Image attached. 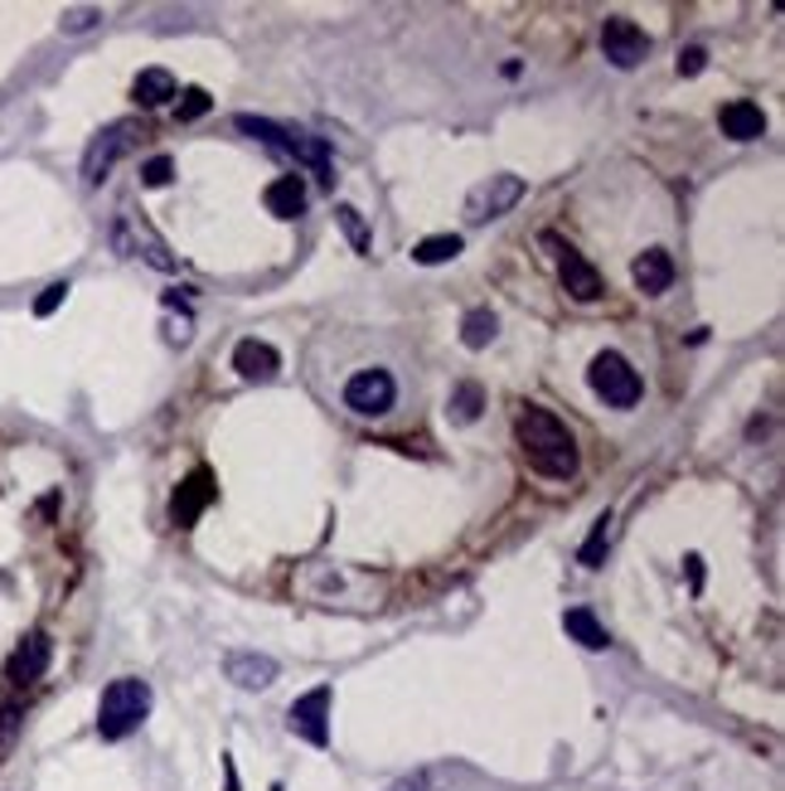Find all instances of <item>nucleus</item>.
Returning a JSON list of instances; mask_svg holds the SVG:
<instances>
[{
	"mask_svg": "<svg viewBox=\"0 0 785 791\" xmlns=\"http://www.w3.org/2000/svg\"><path fill=\"white\" fill-rule=\"evenodd\" d=\"M514 432H519V452L529 461V471L548 481H568L578 471V442H572L568 423L553 418L538 404H519L514 413Z\"/></svg>",
	"mask_w": 785,
	"mask_h": 791,
	"instance_id": "f257e3e1",
	"label": "nucleus"
},
{
	"mask_svg": "<svg viewBox=\"0 0 785 791\" xmlns=\"http://www.w3.org/2000/svg\"><path fill=\"white\" fill-rule=\"evenodd\" d=\"M146 714H151V685L146 680H112L103 690V704H97V734L117 744V738L137 734Z\"/></svg>",
	"mask_w": 785,
	"mask_h": 791,
	"instance_id": "f03ea898",
	"label": "nucleus"
},
{
	"mask_svg": "<svg viewBox=\"0 0 785 791\" xmlns=\"http://www.w3.org/2000/svg\"><path fill=\"white\" fill-rule=\"evenodd\" d=\"M587 384H592V394L601 398L606 408H635L645 394L641 374L631 370V360L621 355V350H601L592 360V370H587Z\"/></svg>",
	"mask_w": 785,
	"mask_h": 791,
	"instance_id": "7ed1b4c3",
	"label": "nucleus"
},
{
	"mask_svg": "<svg viewBox=\"0 0 785 791\" xmlns=\"http://www.w3.org/2000/svg\"><path fill=\"white\" fill-rule=\"evenodd\" d=\"M112 248L117 253H127V258H146L151 267H161V272H175V253L165 248V238L155 234L151 224H146L141 214H131V210H121L117 214V224H112Z\"/></svg>",
	"mask_w": 785,
	"mask_h": 791,
	"instance_id": "20e7f679",
	"label": "nucleus"
},
{
	"mask_svg": "<svg viewBox=\"0 0 785 791\" xmlns=\"http://www.w3.org/2000/svg\"><path fill=\"white\" fill-rule=\"evenodd\" d=\"M137 137H146L137 121H112L107 131H97V137L88 141V151H83V180H88V185H103L107 170H112L131 146H137Z\"/></svg>",
	"mask_w": 785,
	"mask_h": 791,
	"instance_id": "39448f33",
	"label": "nucleus"
},
{
	"mask_svg": "<svg viewBox=\"0 0 785 791\" xmlns=\"http://www.w3.org/2000/svg\"><path fill=\"white\" fill-rule=\"evenodd\" d=\"M544 248H553L562 287H568V291H572V297H578V301H596L601 291H606V282H601V272H596V267L582 258L578 248H572L568 238H558V234H544Z\"/></svg>",
	"mask_w": 785,
	"mask_h": 791,
	"instance_id": "423d86ee",
	"label": "nucleus"
},
{
	"mask_svg": "<svg viewBox=\"0 0 785 791\" xmlns=\"http://www.w3.org/2000/svg\"><path fill=\"white\" fill-rule=\"evenodd\" d=\"M345 404L354 413H364V418H384V413L398 404V384H392L388 370H359L345 384Z\"/></svg>",
	"mask_w": 785,
	"mask_h": 791,
	"instance_id": "0eeeda50",
	"label": "nucleus"
},
{
	"mask_svg": "<svg viewBox=\"0 0 785 791\" xmlns=\"http://www.w3.org/2000/svg\"><path fill=\"white\" fill-rule=\"evenodd\" d=\"M601 54H606L616 68H635V64H645V54H649V34L635 20L611 15L601 24Z\"/></svg>",
	"mask_w": 785,
	"mask_h": 791,
	"instance_id": "6e6552de",
	"label": "nucleus"
},
{
	"mask_svg": "<svg viewBox=\"0 0 785 791\" xmlns=\"http://www.w3.org/2000/svg\"><path fill=\"white\" fill-rule=\"evenodd\" d=\"M519 200H524V180H519V175H490L485 185L471 190V200H465V214H471L475 224H485V218L509 214Z\"/></svg>",
	"mask_w": 785,
	"mask_h": 791,
	"instance_id": "1a4fd4ad",
	"label": "nucleus"
},
{
	"mask_svg": "<svg viewBox=\"0 0 785 791\" xmlns=\"http://www.w3.org/2000/svg\"><path fill=\"white\" fill-rule=\"evenodd\" d=\"M287 728L297 738H305V744H315V748H325L330 744V690H311V695H301L297 704H291V714H287Z\"/></svg>",
	"mask_w": 785,
	"mask_h": 791,
	"instance_id": "9d476101",
	"label": "nucleus"
},
{
	"mask_svg": "<svg viewBox=\"0 0 785 791\" xmlns=\"http://www.w3.org/2000/svg\"><path fill=\"white\" fill-rule=\"evenodd\" d=\"M233 370H238L248 384H267V380H277L281 355L267 345V340H238V350H233Z\"/></svg>",
	"mask_w": 785,
	"mask_h": 791,
	"instance_id": "9b49d317",
	"label": "nucleus"
},
{
	"mask_svg": "<svg viewBox=\"0 0 785 791\" xmlns=\"http://www.w3.org/2000/svg\"><path fill=\"white\" fill-rule=\"evenodd\" d=\"M208 501H214V477H208V471L200 467V471H194V477L175 491V505H170V515H175V525L185 530V525H194V520H200V510H204Z\"/></svg>",
	"mask_w": 785,
	"mask_h": 791,
	"instance_id": "f8f14e48",
	"label": "nucleus"
},
{
	"mask_svg": "<svg viewBox=\"0 0 785 791\" xmlns=\"http://www.w3.org/2000/svg\"><path fill=\"white\" fill-rule=\"evenodd\" d=\"M49 671V637L44 631H30V637L20 641V651L10 655V680L15 685H34Z\"/></svg>",
	"mask_w": 785,
	"mask_h": 791,
	"instance_id": "ddd939ff",
	"label": "nucleus"
},
{
	"mask_svg": "<svg viewBox=\"0 0 785 791\" xmlns=\"http://www.w3.org/2000/svg\"><path fill=\"white\" fill-rule=\"evenodd\" d=\"M224 671L233 685H243V690H267L277 680V661L272 655H257V651H238V655H228Z\"/></svg>",
	"mask_w": 785,
	"mask_h": 791,
	"instance_id": "4468645a",
	"label": "nucleus"
},
{
	"mask_svg": "<svg viewBox=\"0 0 785 791\" xmlns=\"http://www.w3.org/2000/svg\"><path fill=\"white\" fill-rule=\"evenodd\" d=\"M631 272H635V287H641L645 297H659V291H669V287H674V258H669L665 248L641 253Z\"/></svg>",
	"mask_w": 785,
	"mask_h": 791,
	"instance_id": "2eb2a0df",
	"label": "nucleus"
},
{
	"mask_svg": "<svg viewBox=\"0 0 785 791\" xmlns=\"http://www.w3.org/2000/svg\"><path fill=\"white\" fill-rule=\"evenodd\" d=\"M722 131H728L732 141H756V137H766V113L756 103H728L722 107Z\"/></svg>",
	"mask_w": 785,
	"mask_h": 791,
	"instance_id": "dca6fc26",
	"label": "nucleus"
},
{
	"mask_svg": "<svg viewBox=\"0 0 785 791\" xmlns=\"http://www.w3.org/2000/svg\"><path fill=\"white\" fill-rule=\"evenodd\" d=\"M267 210H272L277 218H301L305 210V180L301 175H277L272 185H267Z\"/></svg>",
	"mask_w": 785,
	"mask_h": 791,
	"instance_id": "f3484780",
	"label": "nucleus"
},
{
	"mask_svg": "<svg viewBox=\"0 0 785 791\" xmlns=\"http://www.w3.org/2000/svg\"><path fill=\"white\" fill-rule=\"evenodd\" d=\"M562 627H568V637L578 641V646H587V651H606L611 646L606 627L592 617V607H572V612H562Z\"/></svg>",
	"mask_w": 785,
	"mask_h": 791,
	"instance_id": "a211bd4d",
	"label": "nucleus"
},
{
	"mask_svg": "<svg viewBox=\"0 0 785 791\" xmlns=\"http://www.w3.org/2000/svg\"><path fill=\"white\" fill-rule=\"evenodd\" d=\"M131 97H137L141 107H165L170 97H175V78H170L165 68H141L137 83H131Z\"/></svg>",
	"mask_w": 785,
	"mask_h": 791,
	"instance_id": "6ab92c4d",
	"label": "nucleus"
},
{
	"mask_svg": "<svg viewBox=\"0 0 785 791\" xmlns=\"http://www.w3.org/2000/svg\"><path fill=\"white\" fill-rule=\"evenodd\" d=\"M495 311L490 307H475V311H465V321H461V340H465V350H485L490 340H495Z\"/></svg>",
	"mask_w": 785,
	"mask_h": 791,
	"instance_id": "aec40b11",
	"label": "nucleus"
},
{
	"mask_svg": "<svg viewBox=\"0 0 785 791\" xmlns=\"http://www.w3.org/2000/svg\"><path fill=\"white\" fill-rule=\"evenodd\" d=\"M461 253V234H432V238H422L412 248V263H422V267H437V263H451Z\"/></svg>",
	"mask_w": 785,
	"mask_h": 791,
	"instance_id": "412c9836",
	"label": "nucleus"
},
{
	"mask_svg": "<svg viewBox=\"0 0 785 791\" xmlns=\"http://www.w3.org/2000/svg\"><path fill=\"white\" fill-rule=\"evenodd\" d=\"M481 408H485V388L481 384H456V394H451V404H447V413L456 423H475L481 418Z\"/></svg>",
	"mask_w": 785,
	"mask_h": 791,
	"instance_id": "4be33fe9",
	"label": "nucleus"
},
{
	"mask_svg": "<svg viewBox=\"0 0 785 791\" xmlns=\"http://www.w3.org/2000/svg\"><path fill=\"white\" fill-rule=\"evenodd\" d=\"M335 224L345 228V238L354 243V253H369V224H364V214L354 210V204H335Z\"/></svg>",
	"mask_w": 785,
	"mask_h": 791,
	"instance_id": "5701e85b",
	"label": "nucleus"
},
{
	"mask_svg": "<svg viewBox=\"0 0 785 791\" xmlns=\"http://www.w3.org/2000/svg\"><path fill=\"white\" fill-rule=\"evenodd\" d=\"M170 180H175V161H170V156H151V161L141 165V185H151V190H165Z\"/></svg>",
	"mask_w": 785,
	"mask_h": 791,
	"instance_id": "b1692460",
	"label": "nucleus"
},
{
	"mask_svg": "<svg viewBox=\"0 0 785 791\" xmlns=\"http://www.w3.org/2000/svg\"><path fill=\"white\" fill-rule=\"evenodd\" d=\"M606 530H611V515H601V520H596V530H592V539L582 544V564H587V568H601V549H606Z\"/></svg>",
	"mask_w": 785,
	"mask_h": 791,
	"instance_id": "393cba45",
	"label": "nucleus"
},
{
	"mask_svg": "<svg viewBox=\"0 0 785 791\" xmlns=\"http://www.w3.org/2000/svg\"><path fill=\"white\" fill-rule=\"evenodd\" d=\"M208 107H214V97L204 88H185V97H180V121H200Z\"/></svg>",
	"mask_w": 785,
	"mask_h": 791,
	"instance_id": "a878e982",
	"label": "nucleus"
},
{
	"mask_svg": "<svg viewBox=\"0 0 785 791\" xmlns=\"http://www.w3.org/2000/svg\"><path fill=\"white\" fill-rule=\"evenodd\" d=\"M64 297H68V282H49L40 297H34V316H54L58 307H64Z\"/></svg>",
	"mask_w": 785,
	"mask_h": 791,
	"instance_id": "bb28decb",
	"label": "nucleus"
},
{
	"mask_svg": "<svg viewBox=\"0 0 785 791\" xmlns=\"http://www.w3.org/2000/svg\"><path fill=\"white\" fill-rule=\"evenodd\" d=\"M97 20H103V10H93V6H88V10H64V20H58V24H64L68 34H78V30H93Z\"/></svg>",
	"mask_w": 785,
	"mask_h": 791,
	"instance_id": "cd10ccee",
	"label": "nucleus"
},
{
	"mask_svg": "<svg viewBox=\"0 0 785 791\" xmlns=\"http://www.w3.org/2000/svg\"><path fill=\"white\" fill-rule=\"evenodd\" d=\"M703 68H708V49L693 44V49H684L679 54V78H693V73H703Z\"/></svg>",
	"mask_w": 785,
	"mask_h": 791,
	"instance_id": "c85d7f7f",
	"label": "nucleus"
},
{
	"mask_svg": "<svg viewBox=\"0 0 785 791\" xmlns=\"http://www.w3.org/2000/svg\"><path fill=\"white\" fill-rule=\"evenodd\" d=\"M689 578H693V588L703 582V558H698V554H689Z\"/></svg>",
	"mask_w": 785,
	"mask_h": 791,
	"instance_id": "c756f323",
	"label": "nucleus"
},
{
	"mask_svg": "<svg viewBox=\"0 0 785 791\" xmlns=\"http://www.w3.org/2000/svg\"><path fill=\"white\" fill-rule=\"evenodd\" d=\"M10 728H15V709H0V738H6Z\"/></svg>",
	"mask_w": 785,
	"mask_h": 791,
	"instance_id": "7c9ffc66",
	"label": "nucleus"
},
{
	"mask_svg": "<svg viewBox=\"0 0 785 791\" xmlns=\"http://www.w3.org/2000/svg\"><path fill=\"white\" fill-rule=\"evenodd\" d=\"M388 791H422V782H412V777H408V782H392Z\"/></svg>",
	"mask_w": 785,
	"mask_h": 791,
	"instance_id": "2f4dec72",
	"label": "nucleus"
}]
</instances>
